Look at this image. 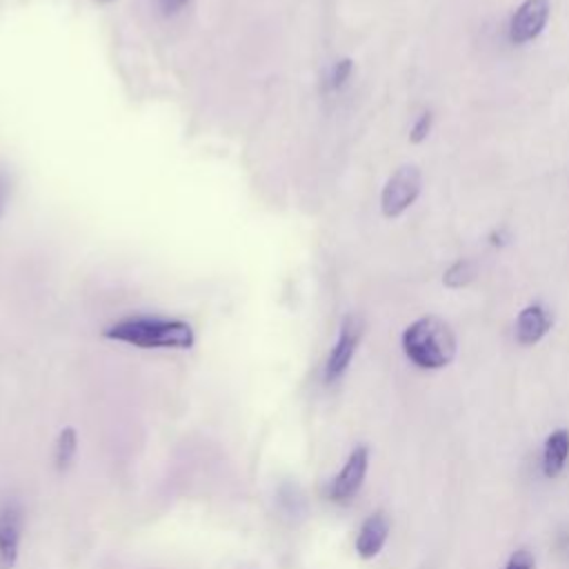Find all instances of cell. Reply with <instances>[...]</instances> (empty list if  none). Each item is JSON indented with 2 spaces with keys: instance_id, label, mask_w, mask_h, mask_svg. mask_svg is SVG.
<instances>
[{
  "instance_id": "obj_1",
  "label": "cell",
  "mask_w": 569,
  "mask_h": 569,
  "mask_svg": "<svg viewBox=\"0 0 569 569\" xmlns=\"http://www.w3.org/2000/svg\"><path fill=\"white\" fill-rule=\"evenodd\" d=\"M102 336L138 349H191L196 342L193 327L187 320L158 316H129L116 320L104 327Z\"/></svg>"
},
{
  "instance_id": "obj_2",
  "label": "cell",
  "mask_w": 569,
  "mask_h": 569,
  "mask_svg": "<svg viewBox=\"0 0 569 569\" xmlns=\"http://www.w3.org/2000/svg\"><path fill=\"white\" fill-rule=\"evenodd\" d=\"M405 356L420 369H442L456 358V333L438 316L413 320L400 338Z\"/></svg>"
},
{
  "instance_id": "obj_3",
  "label": "cell",
  "mask_w": 569,
  "mask_h": 569,
  "mask_svg": "<svg viewBox=\"0 0 569 569\" xmlns=\"http://www.w3.org/2000/svg\"><path fill=\"white\" fill-rule=\"evenodd\" d=\"M422 173L416 164L398 167L385 182L380 193V211L385 218L402 216L420 196Z\"/></svg>"
},
{
  "instance_id": "obj_4",
  "label": "cell",
  "mask_w": 569,
  "mask_h": 569,
  "mask_svg": "<svg viewBox=\"0 0 569 569\" xmlns=\"http://www.w3.org/2000/svg\"><path fill=\"white\" fill-rule=\"evenodd\" d=\"M362 320L356 313H349L342 318L336 345L331 347L329 356H327V365H325V380L327 382H336L338 378L345 376V371L349 369L353 353L360 345L362 338Z\"/></svg>"
},
{
  "instance_id": "obj_5",
  "label": "cell",
  "mask_w": 569,
  "mask_h": 569,
  "mask_svg": "<svg viewBox=\"0 0 569 569\" xmlns=\"http://www.w3.org/2000/svg\"><path fill=\"white\" fill-rule=\"evenodd\" d=\"M367 469H369V447L356 445L347 456L342 469L336 473V478L329 485V500L338 505L349 502L360 491Z\"/></svg>"
},
{
  "instance_id": "obj_6",
  "label": "cell",
  "mask_w": 569,
  "mask_h": 569,
  "mask_svg": "<svg viewBox=\"0 0 569 569\" xmlns=\"http://www.w3.org/2000/svg\"><path fill=\"white\" fill-rule=\"evenodd\" d=\"M551 7L549 0H525L518 4L509 20V42L511 44H527L536 40L542 29L547 27Z\"/></svg>"
},
{
  "instance_id": "obj_7",
  "label": "cell",
  "mask_w": 569,
  "mask_h": 569,
  "mask_svg": "<svg viewBox=\"0 0 569 569\" xmlns=\"http://www.w3.org/2000/svg\"><path fill=\"white\" fill-rule=\"evenodd\" d=\"M22 538V509L7 502L0 509V569H16Z\"/></svg>"
},
{
  "instance_id": "obj_8",
  "label": "cell",
  "mask_w": 569,
  "mask_h": 569,
  "mask_svg": "<svg viewBox=\"0 0 569 569\" xmlns=\"http://www.w3.org/2000/svg\"><path fill=\"white\" fill-rule=\"evenodd\" d=\"M551 325H553L551 313L540 302H531L522 307L516 318V340L525 347L536 345L549 333Z\"/></svg>"
},
{
  "instance_id": "obj_9",
  "label": "cell",
  "mask_w": 569,
  "mask_h": 569,
  "mask_svg": "<svg viewBox=\"0 0 569 569\" xmlns=\"http://www.w3.org/2000/svg\"><path fill=\"white\" fill-rule=\"evenodd\" d=\"M389 536V520L382 511H373L365 518V522L360 525V531L356 536V553L362 560H371L380 553V549L385 547Z\"/></svg>"
},
{
  "instance_id": "obj_10",
  "label": "cell",
  "mask_w": 569,
  "mask_h": 569,
  "mask_svg": "<svg viewBox=\"0 0 569 569\" xmlns=\"http://www.w3.org/2000/svg\"><path fill=\"white\" fill-rule=\"evenodd\" d=\"M569 458V429H556L547 436L542 449V471L547 478H556Z\"/></svg>"
},
{
  "instance_id": "obj_11",
  "label": "cell",
  "mask_w": 569,
  "mask_h": 569,
  "mask_svg": "<svg viewBox=\"0 0 569 569\" xmlns=\"http://www.w3.org/2000/svg\"><path fill=\"white\" fill-rule=\"evenodd\" d=\"M76 451H78V433H76L73 427H64L58 433L56 445H53V467H56V471H64L73 462Z\"/></svg>"
},
{
  "instance_id": "obj_12",
  "label": "cell",
  "mask_w": 569,
  "mask_h": 569,
  "mask_svg": "<svg viewBox=\"0 0 569 569\" xmlns=\"http://www.w3.org/2000/svg\"><path fill=\"white\" fill-rule=\"evenodd\" d=\"M473 278H476V264H473V260L460 258V260H456V262L445 271L442 282H445V287H449V289H462V287H467Z\"/></svg>"
},
{
  "instance_id": "obj_13",
  "label": "cell",
  "mask_w": 569,
  "mask_h": 569,
  "mask_svg": "<svg viewBox=\"0 0 569 569\" xmlns=\"http://www.w3.org/2000/svg\"><path fill=\"white\" fill-rule=\"evenodd\" d=\"M351 71H353V60H351V58H340V60L331 67V71H329V80H327L329 89H331V91L340 89V87L349 80Z\"/></svg>"
},
{
  "instance_id": "obj_14",
  "label": "cell",
  "mask_w": 569,
  "mask_h": 569,
  "mask_svg": "<svg viewBox=\"0 0 569 569\" xmlns=\"http://www.w3.org/2000/svg\"><path fill=\"white\" fill-rule=\"evenodd\" d=\"M431 124H433V116H431V111H422V113L418 116V120L413 122L411 131H409V140H411L413 144L425 142V140H427V136H429V131H431Z\"/></svg>"
},
{
  "instance_id": "obj_15",
  "label": "cell",
  "mask_w": 569,
  "mask_h": 569,
  "mask_svg": "<svg viewBox=\"0 0 569 569\" xmlns=\"http://www.w3.org/2000/svg\"><path fill=\"white\" fill-rule=\"evenodd\" d=\"M505 569H533V553H531L527 547L516 549V551L509 556Z\"/></svg>"
},
{
  "instance_id": "obj_16",
  "label": "cell",
  "mask_w": 569,
  "mask_h": 569,
  "mask_svg": "<svg viewBox=\"0 0 569 569\" xmlns=\"http://www.w3.org/2000/svg\"><path fill=\"white\" fill-rule=\"evenodd\" d=\"M184 4H187V0H160V7L164 13H178Z\"/></svg>"
},
{
  "instance_id": "obj_17",
  "label": "cell",
  "mask_w": 569,
  "mask_h": 569,
  "mask_svg": "<svg viewBox=\"0 0 569 569\" xmlns=\"http://www.w3.org/2000/svg\"><path fill=\"white\" fill-rule=\"evenodd\" d=\"M4 196H7V189H4V182L0 180V213H2V207H4Z\"/></svg>"
},
{
  "instance_id": "obj_18",
  "label": "cell",
  "mask_w": 569,
  "mask_h": 569,
  "mask_svg": "<svg viewBox=\"0 0 569 569\" xmlns=\"http://www.w3.org/2000/svg\"><path fill=\"white\" fill-rule=\"evenodd\" d=\"M98 2H102V4H104V2H111V0H98Z\"/></svg>"
}]
</instances>
